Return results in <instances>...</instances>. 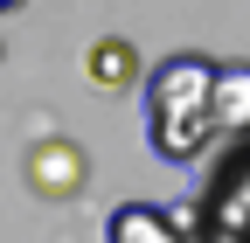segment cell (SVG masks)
<instances>
[{
    "mask_svg": "<svg viewBox=\"0 0 250 243\" xmlns=\"http://www.w3.org/2000/svg\"><path fill=\"white\" fill-rule=\"evenodd\" d=\"M104 243H181V229H174L167 208H153V202H125L118 216L104 223Z\"/></svg>",
    "mask_w": 250,
    "mask_h": 243,
    "instance_id": "cell-4",
    "label": "cell"
},
{
    "mask_svg": "<svg viewBox=\"0 0 250 243\" xmlns=\"http://www.w3.org/2000/svg\"><path fill=\"white\" fill-rule=\"evenodd\" d=\"M83 181H90V160H83V146L77 139H42L35 153H28V188L62 202V195H83Z\"/></svg>",
    "mask_w": 250,
    "mask_h": 243,
    "instance_id": "cell-2",
    "label": "cell"
},
{
    "mask_svg": "<svg viewBox=\"0 0 250 243\" xmlns=\"http://www.w3.org/2000/svg\"><path fill=\"white\" fill-rule=\"evenodd\" d=\"M208 77H215V56H202V49H181V56H167L146 77V139H153L160 160H195L215 139V125H208Z\"/></svg>",
    "mask_w": 250,
    "mask_h": 243,
    "instance_id": "cell-1",
    "label": "cell"
},
{
    "mask_svg": "<svg viewBox=\"0 0 250 243\" xmlns=\"http://www.w3.org/2000/svg\"><path fill=\"white\" fill-rule=\"evenodd\" d=\"M7 7H21V0H0V14H7Z\"/></svg>",
    "mask_w": 250,
    "mask_h": 243,
    "instance_id": "cell-6",
    "label": "cell"
},
{
    "mask_svg": "<svg viewBox=\"0 0 250 243\" xmlns=\"http://www.w3.org/2000/svg\"><path fill=\"white\" fill-rule=\"evenodd\" d=\"M90 83H98V90H125V83H132L139 77V56H132V42H125V35H104V42H90Z\"/></svg>",
    "mask_w": 250,
    "mask_h": 243,
    "instance_id": "cell-5",
    "label": "cell"
},
{
    "mask_svg": "<svg viewBox=\"0 0 250 243\" xmlns=\"http://www.w3.org/2000/svg\"><path fill=\"white\" fill-rule=\"evenodd\" d=\"M208 125L215 132H250V63H215V77H208Z\"/></svg>",
    "mask_w": 250,
    "mask_h": 243,
    "instance_id": "cell-3",
    "label": "cell"
}]
</instances>
